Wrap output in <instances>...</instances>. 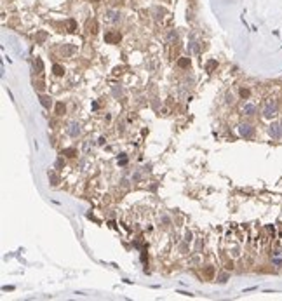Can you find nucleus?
Masks as SVG:
<instances>
[{
  "mask_svg": "<svg viewBox=\"0 0 282 301\" xmlns=\"http://www.w3.org/2000/svg\"><path fill=\"white\" fill-rule=\"evenodd\" d=\"M275 113H277V105H275V101H268V103H267V106L263 108V117L272 118Z\"/></svg>",
  "mask_w": 282,
  "mask_h": 301,
  "instance_id": "obj_1",
  "label": "nucleus"
},
{
  "mask_svg": "<svg viewBox=\"0 0 282 301\" xmlns=\"http://www.w3.org/2000/svg\"><path fill=\"white\" fill-rule=\"evenodd\" d=\"M105 19L108 23H113V25H115V23H120L122 16H120V12H119V11H106L105 12Z\"/></svg>",
  "mask_w": 282,
  "mask_h": 301,
  "instance_id": "obj_2",
  "label": "nucleus"
},
{
  "mask_svg": "<svg viewBox=\"0 0 282 301\" xmlns=\"http://www.w3.org/2000/svg\"><path fill=\"white\" fill-rule=\"evenodd\" d=\"M252 132H254V129H252L251 124H241L239 125V134H241L242 138H251Z\"/></svg>",
  "mask_w": 282,
  "mask_h": 301,
  "instance_id": "obj_3",
  "label": "nucleus"
},
{
  "mask_svg": "<svg viewBox=\"0 0 282 301\" xmlns=\"http://www.w3.org/2000/svg\"><path fill=\"white\" fill-rule=\"evenodd\" d=\"M66 132H68L70 136H72V138H77V136H79L80 132H82V129H80V125L77 124V122H72V124H68Z\"/></svg>",
  "mask_w": 282,
  "mask_h": 301,
  "instance_id": "obj_4",
  "label": "nucleus"
},
{
  "mask_svg": "<svg viewBox=\"0 0 282 301\" xmlns=\"http://www.w3.org/2000/svg\"><path fill=\"white\" fill-rule=\"evenodd\" d=\"M105 42L106 44H119L120 42V33H117V31H108L105 35Z\"/></svg>",
  "mask_w": 282,
  "mask_h": 301,
  "instance_id": "obj_5",
  "label": "nucleus"
},
{
  "mask_svg": "<svg viewBox=\"0 0 282 301\" xmlns=\"http://www.w3.org/2000/svg\"><path fill=\"white\" fill-rule=\"evenodd\" d=\"M270 134L274 138H282V124L280 122H275V124L270 125Z\"/></svg>",
  "mask_w": 282,
  "mask_h": 301,
  "instance_id": "obj_6",
  "label": "nucleus"
},
{
  "mask_svg": "<svg viewBox=\"0 0 282 301\" xmlns=\"http://www.w3.org/2000/svg\"><path fill=\"white\" fill-rule=\"evenodd\" d=\"M256 113V106L251 105V103H247V105L242 106V115H247V117H251V115H254Z\"/></svg>",
  "mask_w": 282,
  "mask_h": 301,
  "instance_id": "obj_7",
  "label": "nucleus"
},
{
  "mask_svg": "<svg viewBox=\"0 0 282 301\" xmlns=\"http://www.w3.org/2000/svg\"><path fill=\"white\" fill-rule=\"evenodd\" d=\"M40 103H42V106H44L45 110H49L51 106H53V99H51L49 96H45V94L40 96Z\"/></svg>",
  "mask_w": 282,
  "mask_h": 301,
  "instance_id": "obj_8",
  "label": "nucleus"
},
{
  "mask_svg": "<svg viewBox=\"0 0 282 301\" xmlns=\"http://www.w3.org/2000/svg\"><path fill=\"white\" fill-rule=\"evenodd\" d=\"M87 30H89V33L96 35L98 33V23L94 21V19H89V21H87Z\"/></svg>",
  "mask_w": 282,
  "mask_h": 301,
  "instance_id": "obj_9",
  "label": "nucleus"
},
{
  "mask_svg": "<svg viewBox=\"0 0 282 301\" xmlns=\"http://www.w3.org/2000/svg\"><path fill=\"white\" fill-rule=\"evenodd\" d=\"M54 112H56V115H64V112H66V106H64V103H56V106H54Z\"/></svg>",
  "mask_w": 282,
  "mask_h": 301,
  "instance_id": "obj_10",
  "label": "nucleus"
},
{
  "mask_svg": "<svg viewBox=\"0 0 282 301\" xmlns=\"http://www.w3.org/2000/svg\"><path fill=\"white\" fill-rule=\"evenodd\" d=\"M178 66L180 68H188L190 66V57H181V59H178Z\"/></svg>",
  "mask_w": 282,
  "mask_h": 301,
  "instance_id": "obj_11",
  "label": "nucleus"
},
{
  "mask_svg": "<svg viewBox=\"0 0 282 301\" xmlns=\"http://www.w3.org/2000/svg\"><path fill=\"white\" fill-rule=\"evenodd\" d=\"M53 72H54V75L61 77V75H64V68L59 66V64H54V66H53Z\"/></svg>",
  "mask_w": 282,
  "mask_h": 301,
  "instance_id": "obj_12",
  "label": "nucleus"
},
{
  "mask_svg": "<svg viewBox=\"0 0 282 301\" xmlns=\"http://www.w3.org/2000/svg\"><path fill=\"white\" fill-rule=\"evenodd\" d=\"M77 150L75 148H66V150H63V155H66V157H75Z\"/></svg>",
  "mask_w": 282,
  "mask_h": 301,
  "instance_id": "obj_13",
  "label": "nucleus"
},
{
  "mask_svg": "<svg viewBox=\"0 0 282 301\" xmlns=\"http://www.w3.org/2000/svg\"><path fill=\"white\" fill-rule=\"evenodd\" d=\"M218 66V61H209V63H207V72H213V70H214V68Z\"/></svg>",
  "mask_w": 282,
  "mask_h": 301,
  "instance_id": "obj_14",
  "label": "nucleus"
},
{
  "mask_svg": "<svg viewBox=\"0 0 282 301\" xmlns=\"http://www.w3.org/2000/svg\"><path fill=\"white\" fill-rule=\"evenodd\" d=\"M178 40V33L176 31H171L169 35H167V42H176Z\"/></svg>",
  "mask_w": 282,
  "mask_h": 301,
  "instance_id": "obj_15",
  "label": "nucleus"
},
{
  "mask_svg": "<svg viewBox=\"0 0 282 301\" xmlns=\"http://www.w3.org/2000/svg\"><path fill=\"white\" fill-rule=\"evenodd\" d=\"M35 68H38V73H42V70H44V64H42L40 59H35Z\"/></svg>",
  "mask_w": 282,
  "mask_h": 301,
  "instance_id": "obj_16",
  "label": "nucleus"
},
{
  "mask_svg": "<svg viewBox=\"0 0 282 301\" xmlns=\"http://www.w3.org/2000/svg\"><path fill=\"white\" fill-rule=\"evenodd\" d=\"M49 179L53 181V184H58V181H59V179H58V176H56L54 172H49Z\"/></svg>",
  "mask_w": 282,
  "mask_h": 301,
  "instance_id": "obj_17",
  "label": "nucleus"
},
{
  "mask_svg": "<svg viewBox=\"0 0 282 301\" xmlns=\"http://www.w3.org/2000/svg\"><path fill=\"white\" fill-rule=\"evenodd\" d=\"M68 26H70V31H75V30H77V25H75V21H73V19H70V21H68Z\"/></svg>",
  "mask_w": 282,
  "mask_h": 301,
  "instance_id": "obj_18",
  "label": "nucleus"
},
{
  "mask_svg": "<svg viewBox=\"0 0 282 301\" xmlns=\"http://www.w3.org/2000/svg\"><path fill=\"white\" fill-rule=\"evenodd\" d=\"M241 96H242V98H247V96H249V89H241Z\"/></svg>",
  "mask_w": 282,
  "mask_h": 301,
  "instance_id": "obj_19",
  "label": "nucleus"
},
{
  "mask_svg": "<svg viewBox=\"0 0 282 301\" xmlns=\"http://www.w3.org/2000/svg\"><path fill=\"white\" fill-rule=\"evenodd\" d=\"M45 37H47V35L44 33V31H42V33H38V37H37V40H45Z\"/></svg>",
  "mask_w": 282,
  "mask_h": 301,
  "instance_id": "obj_20",
  "label": "nucleus"
},
{
  "mask_svg": "<svg viewBox=\"0 0 282 301\" xmlns=\"http://www.w3.org/2000/svg\"><path fill=\"white\" fill-rule=\"evenodd\" d=\"M56 167H58V169H61V167H63V160H61V158L56 162Z\"/></svg>",
  "mask_w": 282,
  "mask_h": 301,
  "instance_id": "obj_21",
  "label": "nucleus"
},
{
  "mask_svg": "<svg viewBox=\"0 0 282 301\" xmlns=\"http://www.w3.org/2000/svg\"><path fill=\"white\" fill-rule=\"evenodd\" d=\"M91 2H99V0H91Z\"/></svg>",
  "mask_w": 282,
  "mask_h": 301,
  "instance_id": "obj_22",
  "label": "nucleus"
}]
</instances>
